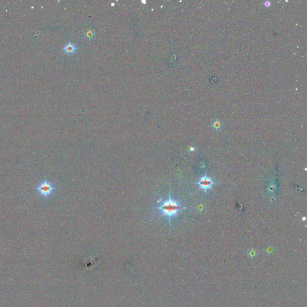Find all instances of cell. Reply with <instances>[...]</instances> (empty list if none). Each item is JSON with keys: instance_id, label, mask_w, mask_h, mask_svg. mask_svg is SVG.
<instances>
[{"instance_id": "cell-2", "label": "cell", "mask_w": 307, "mask_h": 307, "mask_svg": "<svg viewBox=\"0 0 307 307\" xmlns=\"http://www.w3.org/2000/svg\"><path fill=\"white\" fill-rule=\"evenodd\" d=\"M36 190L40 195L46 197L50 195L53 191L54 187L50 182L45 180L38 185Z\"/></svg>"}, {"instance_id": "cell-1", "label": "cell", "mask_w": 307, "mask_h": 307, "mask_svg": "<svg viewBox=\"0 0 307 307\" xmlns=\"http://www.w3.org/2000/svg\"><path fill=\"white\" fill-rule=\"evenodd\" d=\"M183 209H186V208L182 207L177 201L173 200L171 198L170 194L169 199L163 201L161 204L157 208V209L161 213V217L166 216L169 218L170 224L171 218L177 216L179 211Z\"/></svg>"}, {"instance_id": "cell-7", "label": "cell", "mask_w": 307, "mask_h": 307, "mask_svg": "<svg viewBox=\"0 0 307 307\" xmlns=\"http://www.w3.org/2000/svg\"><path fill=\"white\" fill-rule=\"evenodd\" d=\"M248 255L251 257V258H254L257 255V252L256 251V250H251L250 251H249L248 253Z\"/></svg>"}, {"instance_id": "cell-6", "label": "cell", "mask_w": 307, "mask_h": 307, "mask_svg": "<svg viewBox=\"0 0 307 307\" xmlns=\"http://www.w3.org/2000/svg\"><path fill=\"white\" fill-rule=\"evenodd\" d=\"M211 126H212V128H214L216 130H217L220 129L221 127V122L220 121H218V120H215L212 122V124Z\"/></svg>"}, {"instance_id": "cell-5", "label": "cell", "mask_w": 307, "mask_h": 307, "mask_svg": "<svg viewBox=\"0 0 307 307\" xmlns=\"http://www.w3.org/2000/svg\"><path fill=\"white\" fill-rule=\"evenodd\" d=\"M84 36L88 40H92L95 37V33L93 29L89 28L84 33Z\"/></svg>"}, {"instance_id": "cell-4", "label": "cell", "mask_w": 307, "mask_h": 307, "mask_svg": "<svg viewBox=\"0 0 307 307\" xmlns=\"http://www.w3.org/2000/svg\"><path fill=\"white\" fill-rule=\"evenodd\" d=\"M77 50L78 48L76 46L70 41L65 44L64 46L63 47V51L68 56H72L74 55Z\"/></svg>"}, {"instance_id": "cell-3", "label": "cell", "mask_w": 307, "mask_h": 307, "mask_svg": "<svg viewBox=\"0 0 307 307\" xmlns=\"http://www.w3.org/2000/svg\"><path fill=\"white\" fill-rule=\"evenodd\" d=\"M213 183L214 182L212 179L206 176H205L200 179L198 184L200 186V188L204 190L206 192V190L211 188Z\"/></svg>"}]
</instances>
